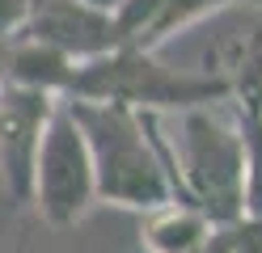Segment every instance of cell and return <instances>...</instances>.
<instances>
[{
    "mask_svg": "<svg viewBox=\"0 0 262 253\" xmlns=\"http://www.w3.org/2000/svg\"><path fill=\"white\" fill-rule=\"evenodd\" d=\"M216 224L190 202H165V207L148 211V224H144V253H199Z\"/></svg>",
    "mask_w": 262,
    "mask_h": 253,
    "instance_id": "8",
    "label": "cell"
},
{
    "mask_svg": "<svg viewBox=\"0 0 262 253\" xmlns=\"http://www.w3.org/2000/svg\"><path fill=\"white\" fill-rule=\"evenodd\" d=\"M76 72V59L63 51L30 38H9V59H5V84H21V89H38L51 97H68V84Z\"/></svg>",
    "mask_w": 262,
    "mask_h": 253,
    "instance_id": "7",
    "label": "cell"
},
{
    "mask_svg": "<svg viewBox=\"0 0 262 253\" xmlns=\"http://www.w3.org/2000/svg\"><path fill=\"white\" fill-rule=\"evenodd\" d=\"M85 135L97 198L127 211H157L173 202L169 173L144 131V118L110 101H63Z\"/></svg>",
    "mask_w": 262,
    "mask_h": 253,
    "instance_id": "3",
    "label": "cell"
},
{
    "mask_svg": "<svg viewBox=\"0 0 262 253\" xmlns=\"http://www.w3.org/2000/svg\"><path fill=\"white\" fill-rule=\"evenodd\" d=\"M59 97L21 89V84H0V181L9 202H30L34 186V160L47 131V118L55 114Z\"/></svg>",
    "mask_w": 262,
    "mask_h": 253,
    "instance_id": "5",
    "label": "cell"
},
{
    "mask_svg": "<svg viewBox=\"0 0 262 253\" xmlns=\"http://www.w3.org/2000/svg\"><path fill=\"white\" fill-rule=\"evenodd\" d=\"M30 202L51 228H72L97 202L93 186V160L85 148V135L72 123L68 106H55V114L47 118L38 160H34V186H30Z\"/></svg>",
    "mask_w": 262,
    "mask_h": 253,
    "instance_id": "4",
    "label": "cell"
},
{
    "mask_svg": "<svg viewBox=\"0 0 262 253\" xmlns=\"http://www.w3.org/2000/svg\"><path fill=\"white\" fill-rule=\"evenodd\" d=\"M233 97L228 72H182L157 59V51L136 42H119L97 59L76 63L63 101H110L136 114H186L211 110L216 101Z\"/></svg>",
    "mask_w": 262,
    "mask_h": 253,
    "instance_id": "2",
    "label": "cell"
},
{
    "mask_svg": "<svg viewBox=\"0 0 262 253\" xmlns=\"http://www.w3.org/2000/svg\"><path fill=\"white\" fill-rule=\"evenodd\" d=\"M5 59H9V38H0V84H5Z\"/></svg>",
    "mask_w": 262,
    "mask_h": 253,
    "instance_id": "11",
    "label": "cell"
},
{
    "mask_svg": "<svg viewBox=\"0 0 262 253\" xmlns=\"http://www.w3.org/2000/svg\"><path fill=\"white\" fill-rule=\"evenodd\" d=\"M13 38L47 42L76 63L97 59L123 42L119 26H114V13H102V9L85 5V0H30L26 26Z\"/></svg>",
    "mask_w": 262,
    "mask_h": 253,
    "instance_id": "6",
    "label": "cell"
},
{
    "mask_svg": "<svg viewBox=\"0 0 262 253\" xmlns=\"http://www.w3.org/2000/svg\"><path fill=\"white\" fill-rule=\"evenodd\" d=\"M26 13H30V0H0V38H13L26 26Z\"/></svg>",
    "mask_w": 262,
    "mask_h": 253,
    "instance_id": "9",
    "label": "cell"
},
{
    "mask_svg": "<svg viewBox=\"0 0 262 253\" xmlns=\"http://www.w3.org/2000/svg\"><path fill=\"white\" fill-rule=\"evenodd\" d=\"M140 118L169 173L173 202L199 207L216 228L245 215V152L237 127L220 123L211 110H186L178 114V140L169 144L157 127L161 114Z\"/></svg>",
    "mask_w": 262,
    "mask_h": 253,
    "instance_id": "1",
    "label": "cell"
},
{
    "mask_svg": "<svg viewBox=\"0 0 262 253\" xmlns=\"http://www.w3.org/2000/svg\"><path fill=\"white\" fill-rule=\"evenodd\" d=\"M245 5H262V0H245Z\"/></svg>",
    "mask_w": 262,
    "mask_h": 253,
    "instance_id": "12",
    "label": "cell"
},
{
    "mask_svg": "<svg viewBox=\"0 0 262 253\" xmlns=\"http://www.w3.org/2000/svg\"><path fill=\"white\" fill-rule=\"evenodd\" d=\"M85 5L102 9V13H119V5H123V0H85Z\"/></svg>",
    "mask_w": 262,
    "mask_h": 253,
    "instance_id": "10",
    "label": "cell"
}]
</instances>
